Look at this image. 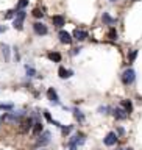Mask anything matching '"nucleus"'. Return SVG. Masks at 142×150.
Instances as JSON below:
<instances>
[{
	"label": "nucleus",
	"instance_id": "1",
	"mask_svg": "<svg viewBox=\"0 0 142 150\" xmlns=\"http://www.w3.org/2000/svg\"><path fill=\"white\" fill-rule=\"evenodd\" d=\"M136 80V72L133 69H126L124 74H122V81L125 84H131Z\"/></svg>",
	"mask_w": 142,
	"mask_h": 150
},
{
	"label": "nucleus",
	"instance_id": "2",
	"mask_svg": "<svg viewBox=\"0 0 142 150\" xmlns=\"http://www.w3.org/2000/svg\"><path fill=\"white\" fill-rule=\"evenodd\" d=\"M33 31H35L37 36H45L47 33H49L47 25H44V23H41V22H36L35 25H33Z\"/></svg>",
	"mask_w": 142,
	"mask_h": 150
},
{
	"label": "nucleus",
	"instance_id": "3",
	"mask_svg": "<svg viewBox=\"0 0 142 150\" xmlns=\"http://www.w3.org/2000/svg\"><path fill=\"white\" fill-rule=\"evenodd\" d=\"M23 21H25V11L23 9H19V13H17V17H16V21H14V28H17V30H20L22 28V23Z\"/></svg>",
	"mask_w": 142,
	"mask_h": 150
},
{
	"label": "nucleus",
	"instance_id": "4",
	"mask_svg": "<svg viewBox=\"0 0 142 150\" xmlns=\"http://www.w3.org/2000/svg\"><path fill=\"white\" fill-rule=\"evenodd\" d=\"M103 142H105V145H108V147H111V145H114L116 142H117V134L116 133H108L106 134V138L103 139Z\"/></svg>",
	"mask_w": 142,
	"mask_h": 150
},
{
	"label": "nucleus",
	"instance_id": "5",
	"mask_svg": "<svg viewBox=\"0 0 142 150\" xmlns=\"http://www.w3.org/2000/svg\"><path fill=\"white\" fill-rule=\"evenodd\" d=\"M58 38H59V41L63 42V44H70V42H72V36H70L67 31H64V30H61L58 33Z\"/></svg>",
	"mask_w": 142,
	"mask_h": 150
},
{
	"label": "nucleus",
	"instance_id": "6",
	"mask_svg": "<svg viewBox=\"0 0 142 150\" xmlns=\"http://www.w3.org/2000/svg\"><path fill=\"white\" fill-rule=\"evenodd\" d=\"M73 38H75L77 41H84V39L88 38V33L83 31V30H78V28H77V30L73 31Z\"/></svg>",
	"mask_w": 142,
	"mask_h": 150
},
{
	"label": "nucleus",
	"instance_id": "7",
	"mask_svg": "<svg viewBox=\"0 0 142 150\" xmlns=\"http://www.w3.org/2000/svg\"><path fill=\"white\" fill-rule=\"evenodd\" d=\"M58 75H59L61 78H69L70 75H73V72H72V70H67L66 67H63V66H61V67L58 69Z\"/></svg>",
	"mask_w": 142,
	"mask_h": 150
},
{
	"label": "nucleus",
	"instance_id": "8",
	"mask_svg": "<svg viewBox=\"0 0 142 150\" xmlns=\"http://www.w3.org/2000/svg\"><path fill=\"white\" fill-rule=\"evenodd\" d=\"M126 116H128V112H126L124 108H117V110H114V117L116 119H125Z\"/></svg>",
	"mask_w": 142,
	"mask_h": 150
},
{
	"label": "nucleus",
	"instance_id": "9",
	"mask_svg": "<svg viewBox=\"0 0 142 150\" xmlns=\"http://www.w3.org/2000/svg\"><path fill=\"white\" fill-rule=\"evenodd\" d=\"M53 25L55 27H58V28H61V27H64V23H66V21H64V17L63 16H53Z\"/></svg>",
	"mask_w": 142,
	"mask_h": 150
},
{
	"label": "nucleus",
	"instance_id": "10",
	"mask_svg": "<svg viewBox=\"0 0 142 150\" xmlns=\"http://www.w3.org/2000/svg\"><path fill=\"white\" fill-rule=\"evenodd\" d=\"M49 59H52L53 63H59V61H61V53H59V52H50V53H49Z\"/></svg>",
	"mask_w": 142,
	"mask_h": 150
},
{
	"label": "nucleus",
	"instance_id": "11",
	"mask_svg": "<svg viewBox=\"0 0 142 150\" xmlns=\"http://www.w3.org/2000/svg\"><path fill=\"white\" fill-rule=\"evenodd\" d=\"M47 96H49V98H50L53 103H58V96H56V92H55L53 88H50L49 91H47Z\"/></svg>",
	"mask_w": 142,
	"mask_h": 150
},
{
	"label": "nucleus",
	"instance_id": "12",
	"mask_svg": "<svg viewBox=\"0 0 142 150\" xmlns=\"http://www.w3.org/2000/svg\"><path fill=\"white\" fill-rule=\"evenodd\" d=\"M2 52H3L5 61H9V45L8 44H2Z\"/></svg>",
	"mask_w": 142,
	"mask_h": 150
},
{
	"label": "nucleus",
	"instance_id": "13",
	"mask_svg": "<svg viewBox=\"0 0 142 150\" xmlns=\"http://www.w3.org/2000/svg\"><path fill=\"white\" fill-rule=\"evenodd\" d=\"M49 141H50V133L49 131H44L41 139H37V144H44V142H49Z\"/></svg>",
	"mask_w": 142,
	"mask_h": 150
},
{
	"label": "nucleus",
	"instance_id": "14",
	"mask_svg": "<svg viewBox=\"0 0 142 150\" xmlns=\"http://www.w3.org/2000/svg\"><path fill=\"white\" fill-rule=\"evenodd\" d=\"M122 106H124V110L126 112H131V110H133V105H131L130 100H124V102H122Z\"/></svg>",
	"mask_w": 142,
	"mask_h": 150
},
{
	"label": "nucleus",
	"instance_id": "15",
	"mask_svg": "<svg viewBox=\"0 0 142 150\" xmlns=\"http://www.w3.org/2000/svg\"><path fill=\"white\" fill-rule=\"evenodd\" d=\"M102 21L105 22V23H114V19H112L108 13H103V16H102Z\"/></svg>",
	"mask_w": 142,
	"mask_h": 150
},
{
	"label": "nucleus",
	"instance_id": "16",
	"mask_svg": "<svg viewBox=\"0 0 142 150\" xmlns=\"http://www.w3.org/2000/svg\"><path fill=\"white\" fill-rule=\"evenodd\" d=\"M73 114H75V117H77L78 122H83V120H84V116L81 114V111H80V110H77V108L73 110Z\"/></svg>",
	"mask_w": 142,
	"mask_h": 150
},
{
	"label": "nucleus",
	"instance_id": "17",
	"mask_svg": "<svg viewBox=\"0 0 142 150\" xmlns=\"http://www.w3.org/2000/svg\"><path fill=\"white\" fill-rule=\"evenodd\" d=\"M108 38H110V39H112V41L117 39V31L114 30V28H111V30H110V33H108Z\"/></svg>",
	"mask_w": 142,
	"mask_h": 150
},
{
	"label": "nucleus",
	"instance_id": "18",
	"mask_svg": "<svg viewBox=\"0 0 142 150\" xmlns=\"http://www.w3.org/2000/svg\"><path fill=\"white\" fill-rule=\"evenodd\" d=\"M31 124H33V122H31V119H27V120H25V124H23V128H22V131H23V133H25V131H28V130H30Z\"/></svg>",
	"mask_w": 142,
	"mask_h": 150
},
{
	"label": "nucleus",
	"instance_id": "19",
	"mask_svg": "<svg viewBox=\"0 0 142 150\" xmlns=\"http://www.w3.org/2000/svg\"><path fill=\"white\" fill-rule=\"evenodd\" d=\"M41 130H42V125L39 124V122H36V125L33 127V133H35V134H39Z\"/></svg>",
	"mask_w": 142,
	"mask_h": 150
},
{
	"label": "nucleus",
	"instance_id": "20",
	"mask_svg": "<svg viewBox=\"0 0 142 150\" xmlns=\"http://www.w3.org/2000/svg\"><path fill=\"white\" fill-rule=\"evenodd\" d=\"M28 5V0H20V2H19V5H17V8L19 9H23Z\"/></svg>",
	"mask_w": 142,
	"mask_h": 150
},
{
	"label": "nucleus",
	"instance_id": "21",
	"mask_svg": "<svg viewBox=\"0 0 142 150\" xmlns=\"http://www.w3.org/2000/svg\"><path fill=\"white\" fill-rule=\"evenodd\" d=\"M27 74H28V77H35V75H36V70L27 66Z\"/></svg>",
	"mask_w": 142,
	"mask_h": 150
},
{
	"label": "nucleus",
	"instance_id": "22",
	"mask_svg": "<svg viewBox=\"0 0 142 150\" xmlns=\"http://www.w3.org/2000/svg\"><path fill=\"white\" fill-rule=\"evenodd\" d=\"M33 16H35V17H42V16H44V13H42L41 11V9H35V11H33Z\"/></svg>",
	"mask_w": 142,
	"mask_h": 150
},
{
	"label": "nucleus",
	"instance_id": "23",
	"mask_svg": "<svg viewBox=\"0 0 142 150\" xmlns=\"http://www.w3.org/2000/svg\"><path fill=\"white\" fill-rule=\"evenodd\" d=\"M136 56H138V50H133V52L130 53V61H134Z\"/></svg>",
	"mask_w": 142,
	"mask_h": 150
},
{
	"label": "nucleus",
	"instance_id": "24",
	"mask_svg": "<svg viewBox=\"0 0 142 150\" xmlns=\"http://www.w3.org/2000/svg\"><path fill=\"white\" fill-rule=\"evenodd\" d=\"M13 105H0V110H11Z\"/></svg>",
	"mask_w": 142,
	"mask_h": 150
},
{
	"label": "nucleus",
	"instance_id": "25",
	"mask_svg": "<svg viewBox=\"0 0 142 150\" xmlns=\"http://www.w3.org/2000/svg\"><path fill=\"white\" fill-rule=\"evenodd\" d=\"M5 17H6V19H13L14 17V11H8V14Z\"/></svg>",
	"mask_w": 142,
	"mask_h": 150
},
{
	"label": "nucleus",
	"instance_id": "26",
	"mask_svg": "<svg viewBox=\"0 0 142 150\" xmlns=\"http://www.w3.org/2000/svg\"><path fill=\"white\" fill-rule=\"evenodd\" d=\"M80 50H81V49H73V50H70V55H78Z\"/></svg>",
	"mask_w": 142,
	"mask_h": 150
},
{
	"label": "nucleus",
	"instance_id": "27",
	"mask_svg": "<svg viewBox=\"0 0 142 150\" xmlns=\"http://www.w3.org/2000/svg\"><path fill=\"white\" fill-rule=\"evenodd\" d=\"M70 150H77V144H73L72 141H70Z\"/></svg>",
	"mask_w": 142,
	"mask_h": 150
},
{
	"label": "nucleus",
	"instance_id": "28",
	"mask_svg": "<svg viewBox=\"0 0 142 150\" xmlns=\"http://www.w3.org/2000/svg\"><path fill=\"white\" fill-rule=\"evenodd\" d=\"M5 31V27H0V33H3Z\"/></svg>",
	"mask_w": 142,
	"mask_h": 150
},
{
	"label": "nucleus",
	"instance_id": "29",
	"mask_svg": "<svg viewBox=\"0 0 142 150\" xmlns=\"http://www.w3.org/2000/svg\"><path fill=\"white\" fill-rule=\"evenodd\" d=\"M37 150H47V149H37Z\"/></svg>",
	"mask_w": 142,
	"mask_h": 150
},
{
	"label": "nucleus",
	"instance_id": "30",
	"mask_svg": "<svg viewBox=\"0 0 142 150\" xmlns=\"http://www.w3.org/2000/svg\"><path fill=\"white\" fill-rule=\"evenodd\" d=\"M126 150H131V149H126Z\"/></svg>",
	"mask_w": 142,
	"mask_h": 150
}]
</instances>
